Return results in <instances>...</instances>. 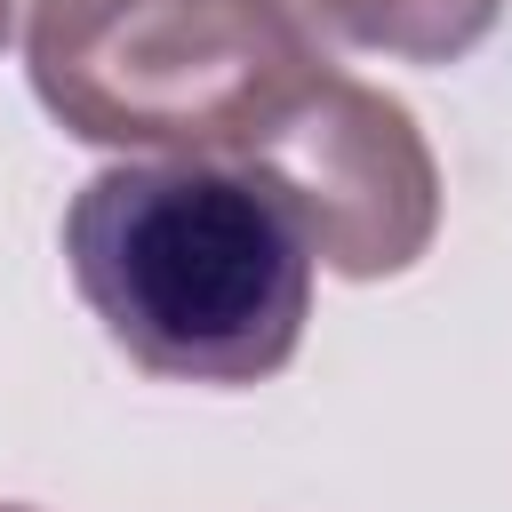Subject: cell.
Here are the masks:
<instances>
[{
    "label": "cell",
    "instance_id": "52a82bcc",
    "mask_svg": "<svg viewBox=\"0 0 512 512\" xmlns=\"http://www.w3.org/2000/svg\"><path fill=\"white\" fill-rule=\"evenodd\" d=\"M0 8H8V16H16V0H0Z\"/></svg>",
    "mask_w": 512,
    "mask_h": 512
},
{
    "label": "cell",
    "instance_id": "8992f818",
    "mask_svg": "<svg viewBox=\"0 0 512 512\" xmlns=\"http://www.w3.org/2000/svg\"><path fill=\"white\" fill-rule=\"evenodd\" d=\"M0 512H32V504H0Z\"/></svg>",
    "mask_w": 512,
    "mask_h": 512
},
{
    "label": "cell",
    "instance_id": "277c9868",
    "mask_svg": "<svg viewBox=\"0 0 512 512\" xmlns=\"http://www.w3.org/2000/svg\"><path fill=\"white\" fill-rule=\"evenodd\" d=\"M288 8L320 48H360L392 64H456L504 16V0H288Z\"/></svg>",
    "mask_w": 512,
    "mask_h": 512
},
{
    "label": "cell",
    "instance_id": "7a4b0ae2",
    "mask_svg": "<svg viewBox=\"0 0 512 512\" xmlns=\"http://www.w3.org/2000/svg\"><path fill=\"white\" fill-rule=\"evenodd\" d=\"M48 120L112 152H240L328 48L288 0H16Z\"/></svg>",
    "mask_w": 512,
    "mask_h": 512
},
{
    "label": "cell",
    "instance_id": "3957f363",
    "mask_svg": "<svg viewBox=\"0 0 512 512\" xmlns=\"http://www.w3.org/2000/svg\"><path fill=\"white\" fill-rule=\"evenodd\" d=\"M232 160L280 184L336 280H392L440 232V160L416 112L336 64H320Z\"/></svg>",
    "mask_w": 512,
    "mask_h": 512
},
{
    "label": "cell",
    "instance_id": "5b68a950",
    "mask_svg": "<svg viewBox=\"0 0 512 512\" xmlns=\"http://www.w3.org/2000/svg\"><path fill=\"white\" fill-rule=\"evenodd\" d=\"M8 40H16V16H8V8H0V48H8Z\"/></svg>",
    "mask_w": 512,
    "mask_h": 512
},
{
    "label": "cell",
    "instance_id": "6da1fadb",
    "mask_svg": "<svg viewBox=\"0 0 512 512\" xmlns=\"http://www.w3.org/2000/svg\"><path fill=\"white\" fill-rule=\"evenodd\" d=\"M64 272L160 384H264L312 320V232L232 152H128L64 208Z\"/></svg>",
    "mask_w": 512,
    "mask_h": 512
}]
</instances>
